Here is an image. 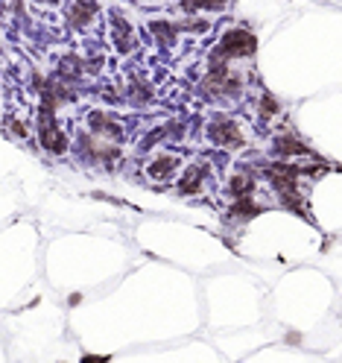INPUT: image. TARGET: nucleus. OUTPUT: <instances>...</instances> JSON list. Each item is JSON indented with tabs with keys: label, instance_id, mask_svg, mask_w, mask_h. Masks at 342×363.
Here are the masks:
<instances>
[{
	"label": "nucleus",
	"instance_id": "obj_1",
	"mask_svg": "<svg viewBox=\"0 0 342 363\" xmlns=\"http://www.w3.org/2000/svg\"><path fill=\"white\" fill-rule=\"evenodd\" d=\"M225 50L228 53H252L255 50V38L246 36V32H231L225 38Z\"/></svg>",
	"mask_w": 342,
	"mask_h": 363
},
{
	"label": "nucleus",
	"instance_id": "obj_2",
	"mask_svg": "<svg viewBox=\"0 0 342 363\" xmlns=\"http://www.w3.org/2000/svg\"><path fill=\"white\" fill-rule=\"evenodd\" d=\"M193 6H214V3H219V0H191Z\"/></svg>",
	"mask_w": 342,
	"mask_h": 363
}]
</instances>
